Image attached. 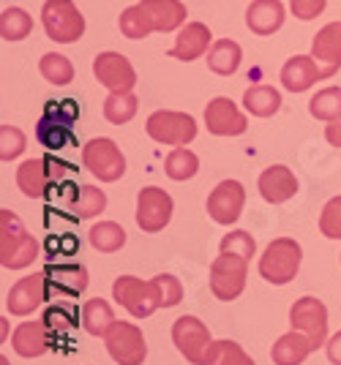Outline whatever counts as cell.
I'll use <instances>...</instances> for the list:
<instances>
[{
  "label": "cell",
  "instance_id": "7",
  "mask_svg": "<svg viewBox=\"0 0 341 365\" xmlns=\"http://www.w3.org/2000/svg\"><path fill=\"white\" fill-rule=\"evenodd\" d=\"M112 297L137 319H148L156 308H161L153 278L151 281H140L134 275H121L112 284Z\"/></svg>",
  "mask_w": 341,
  "mask_h": 365
},
{
  "label": "cell",
  "instance_id": "10",
  "mask_svg": "<svg viewBox=\"0 0 341 365\" xmlns=\"http://www.w3.org/2000/svg\"><path fill=\"white\" fill-rule=\"evenodd\" d=\"M109 357L118 365H142L148 357V344L137 324L131 322H115L104 335Z\"/></svg>",
  "mask_w": 341,
  "mask_h": 365
},
{
  "label": "cell",
  "instance_id": "41",
  "mask_svg": "<svg viewBox=\"0 0 341 365\" xmlns=\"http://www.w3.org/2000/svg\"><path fill=\"white\" fill-rule=\"evenodd\" d=\"M320 232L325 235L327 240H339L341 237V197H333L325 207H322Z\"/></svg>",
  "mask_w": 341,
  "mask_h": 365
},
{
  "label": "cell",
  "instance_id": "39",
  "mask_svg": "<svg viewBox=\"0 0 341 365\" xmlns=\"http://www.w3.org/2000/svg\"><path fill=\"white\" fill-rule=\"evenodd\" d=\"M221 254H238V257L243 259H251L257 254V243H254V237L248 232L235 229V232L221 237Z\"/></svg>",
  "mask_w": 341,
  "mask_h": 365
},
{
  "label": "cell",
  "instance_id": "15",
  "mask_svg": "<svg viewBox=\"0 0 341 365\" xmlns=\"http://www.w3.org/2000/svg\"><path fill=\"white\" fill-rule=\"evenodd\" d=\"M49 300V289H47V273H33L19 278L14 287L9 289V297H6V308L9 314L14 317H31L39 305Z\"/></svg>",
  "mask_w": 341,
  "mask_h": 365
},
{
  "label": "cell",
  "instance_id": "34",
  "mask_svg": "<svg viewBox=\"0 0 341 365\" xmlns=\"http://www.w3.org/2000/svg\"><path fill=\"white\" fill-rule=\"evenodd\" d=\"M311 118L333 123L341 118V88H325L309 101Z\"/></svg>",
  "mask_w": 341,
  "mask_h": 365
},
{
  "label": "cell",
  "instance_id": "36",
  "mask_svg": "<svg viewBox=\"0 0 341 365\" xmlns=\"http://www.w3.org/2000/svg\"><path fill=\"white\" fill-rule=\"evenodd\" d=\"M104 207H107V194L96 185H82L74 202H71V210L79 218H93V215L104 213Z\"/></svg>",
  "mask_w": 341,
  "mask_h": 365
},
{
  "label": "cell",
  "instance_id": "35",
  "mask_svg": "<svg viewBox=\"0 0 341 365\" xmlns=\"http://www.w3.org/2000/svg\"><path fill=\"white\" fill-rule=\"evenodd\" d=\"M39 71L52 85H68L74 79V66H71V61L66 55H58V52H47L39 61Z\"/></svg>",
  "mask_w": 341,
  "mask_h": 365
},
{
  "label": "cell",
  "instance_id": "37",
  "mask_svg": "<svg viewBox=\"0 0 341 365\" xmlns=\"http://www.w3.org/2000/svg\"><path fill=\"white\" fill-rule=\"evenodd\" d=\"M205 365H254V360L235 341H213Z\"/></svg>",
  "mask_w": 341,
  "mask_h": 365
},
{
  "label": "cell",
  "instance_id": "47",
  "mask_svg": "<svg viewBox=\"0 0 341 365\" xmlns=\"http://www.w3.org/2000/svg\"><path fill=\"white\" fill-rule=\"evenodd\" d=\"M0 365H9V360H6V357H0Z\"/></svg>",
  "mask_w": 341,
  "mask_h": 365
},
{
  "label": "cell",
  "instance_id": "19",
  "mask_svg": "<svg viewBox=\"0 0 341 365\" xmlns=\"http://www.w3.org/2000/svg\"><path fill=\"white\" fill-rule=\"evenodd\" d=\"M47 289L49 297H77L88 289V270L82 264H47Z\"/></svg>",
  "mask_w": 341,
  "mask_h": 365
},
{
  "label": "cell",
  "instance_id": "17",
  "mask_svg": "<svg viewBox=\"0 0 341 365\" xmlns=\"http://www.w3.org/2000/svg\"><path fill=\"white\" fill-rule=\"evenodd\" d=\"M205 125L210 134L216 137H240L248 128L246 115L235 107L233 98L227 96H218L213 98L208 107H205Z\"/></svg>",
  "mask_w": 341,
  "mask_h": 365
},
{
  "label": "cell",
  "instance_id": "5",
  "mask_svg": "<svg viewBox=\"0 0 341 365\" xmlns=\"http://www.w3.org/2000/svg\"><path fill=\"white\" fill-rule=\"evenodd\" d=\"M41 22L52 41L74 44L85 33V16L71 0H47L41 9Z\"/></svg>",
  "mask_w": 341,
  "mask_h": 365
},
{
  "label": "cell",
  "instance_id": "46",
  "mask_svg": "<svg viewBox=\"0 0 341 365\" xmlns=\"http://www.w3.org/2000/svg\"><path fill=\"white\" fill-rule=\"evenodd\" d=\"M325 139L333 145V148H341V118H339V120H333V123H327Z\"/></svg>",
  "mask_w": 341,
  "mask_h": 365
},
{
  "label": "cell",
  "instance_id": "21",
  "mask_svg": "<svg viewBox=\"0 0 341 365\" xmlns=\"http://www.w3.org/2000/svg\"><path fill=\"white\" fill-rule=\"evenodd\" d=\"M257 185H260L263 199L270 205H281L297 194V180H295L292 169L284 167V164H273V167L265 169Z\"/></svg>",
  "mask_w": 341,
  "mask_h": 365
},
{
  "label": "cell",
  "instance_id": "6",
  "mask_svg": "<svg viewBox=\"0 0 341 365\" xmlns=\"http://www.w3.org/2000/svg\"><path fill=\"white\" fill-rule=\"evenodd\" d=\"M148 137L158 145L170 148H186L191 139L197 137V123L186 112H172V109H158L145 123Z\"/></svg>",
  "mask_w": 341,
  "mask_h": 365
},
{
  "label": "cell",
  "instance_id": "16",
  "mask_svg": "<svg viewBox=\"0 0 341 365\" xmlns=\"http://www.w3.org/2000/svg\"><path fill=\"white\" fill-rule=\"evenodd\" d=\"M243 205H246L243 185L238 180H221L208 197V215L221 227H230L240 218Z\"/></svg>",
  "mask_w": 341,
  "mask_h": 365
},
{
  "label": "cell",
  "instance_id": "20",
  "mask_svg": "<svg viewBox=\"0 0 341 365\" xmlns=\"http://www.w3.org/2000/svg\"><path fill=\"white\" fill-rule=\"evenodd\" d=\"M210 41H213V36H210L208 25H202V22H186L178 31V38H175V46L170 49V55L175 61L191 63L197 61V58H202L205 52H210L208 49Z\"/></svg>",
  "mask_w": 341,
  "mask_h": 365
},
{
  "label": "cell",
  "instance_id": "4",
  "mask_svg": "<svg viewBox=\"0 0 341 365\" xmlns=\"http://www.w3.org/2000/svg\"><path fill=\"white\" fill-rule=\"evenodd\" d=\"M68 164L52 161V158H28L22 167L16 169V185L25 197L31 199H47L52 185L68 175Z\"/></svg>",
  "mask_w": 341,
  "mask_h": 365
},
{
  "label": "cell",
  "instance_id": "23",
  "mask_svg": "<svg viewBox=\"0 0 341 365\" xmlns=\"http://www.w3.org/2000/svg\"><path fill=\"white\" fill-rule=\"evenodd\" d=\"M320 79H322V74H320L311 55H295L281 68V85L290 93H306Z\"/></svg>",
  "mask_w": 341,
  "mask_h": 365
},
{
  "label": "cell",
  "instance_id": "38",
  "mask_svg": "<svg viewBox=\"0 0 341 365\" xmlns=\"http://www.w3.org/2000/svg\"><path fill=\"white\" fill-rule=\"evenodd\" d=\"M25 145H28V139L16 125H9V123L0 125V158L3 161H14L16 155H22Z\"/></svg>",
  "mask_w": 341,
  "mask_h": 365
},
{
  "label": "cell",
  "instance_id": "11",
  "mask_svg": "<svg viewBox=\"0 0 341 365\" xmlns=\"http://www.w3.org/2000/svg\"><path fill=\"white\" fill-rule=\"evenodd\" d=\"M172 341H175L178 351L191 365L208 363V351L213 346V338H210V330L197 317H180V319H175V324H172Z\"/></svg>",
  "mask_w": 341,
  "mask_h": 365
},
{
  "label": "cell",
  "instance_id": "1",
  "mask_svg": "<svg viewBox=\"0 0 341 365\" xmlns=\"http://www.w3.org/2000/svg\"><path fill=\"white\" fill-rule=\"evenodd\" d=\"M186 6L180 0H140L121 14V33L131 41L151 33H172L186 25Z\"/></svg>",
  "mask_w": 341,
  "mask_h": 365
},
{
  "label": "cell",
  "instance_id": "32",
  "mask_svg": "<svg viewBox=\"0 0 341 365\" xmlns=\"http://www.w3.org/2000/svg\"><path fill=\"white\" fill-rule=\"evenodd\" d=\"M91 245L101 254H115L126 245V229L115 221H101L91 229Z\"/></svg>",
  "mask_w": 341,
  "mask_h": 365
},
{
  "label": "cell",
  "instance_id": "13",
  "mask_svg": "<svg viewBox=\"0 0 341 365\" xmlns=\"http://www.w3.org/2000/svg\"><path fill=\"white\" fill-rule=\"evenodd\" d=\"M172 218V197L158 188V185H148L137 194V227L148 235H156L170 224Z\"/></svg>",
  "mask_w": 341,
  "mask_h": 365
},
{
  "label": "cell",
  "instance_id": "22",
  "mask_svg": "<svg viewBox=\"0 0 341 365\" xmlns=\"http://www.w3.org/2000/svg\"><path fill=\"white\" fill-rule=\"evenodd\" d=\"M246 25L257 36H273L284 25V3L281 0H254L246 9Z\"/></svg>",
  "mask_w": 341,
  "mask_h": 365
},
{
  "label": "cell",
  "instance_id": "40",
  "mask_svg": "<svg viewBox=\"0 0 341 365\" xmlns=\"http://www.w3.org/2000/svg\"><path fill=\"white\" fill-rule=\"evenodd\" d=\"M156 289H158V303L161 308H175V305L183 300V287H180V281L170 273H161L153 278Z\"/></svg>",
  "mask_w": 341,
  "mask_h": 365
},
{
  "label": "cell",
  "instance_id": "8",
  "mask_svg": "<svg viewBox=\"0 0 341 365\" xmlns=\"http://www.w3.org/2000/svg\"><path fill=\"white\" fill-rule=\"evenodd\" d=\"M82 164L101 182H115L126 175V158L121 148L107 137L91 139L82 148Z\"/></svg>",
  "mask_w": 341,
  "mask_h": 365
},
{
  "label": "cell",
  "instance_id": "30",
  "mask_svg": "<svg viewBox=\"0 0 341 365\" xmlns=\"http://www.w3.org/2000/svg\"><path fill=\"white\" fill-rule=\"evenodd\" d=\"M31 31H33V19L25 9L11 6V9H6L0 14V36L6 41H22V38L31 36Z\"/></svg>",
  "mask_w": 341,
  "mask_h": 365
},
{
  "label": "cell",
  "instance_id": "12",
  "mask_svg": "<svg viewBox=\"0 0 341 365\" xmlns=\"http://www.w3.org/2000/svg\"><path fill=\"white\" fill-rule=\"evenodd\" d=\"M290 324L292 330H300L311 338L314 349L327 344V308L317 297H300L290 308Z\"/></svg>",
  "mask_w": 341,
  "mask_h": 365
},
{
  "label": "cell",
  "instance_id": "14",
  "mask_svg": "<svg viewBox=\"0 0 341 365\" xmlns=\"http://www.w3.org/2000/svg\"><path fill=\"white\" fill-rule=\"evenodd\" d=\"M96 79L107 88L109 93H131L137 85V71L121 52H101L93 61Z\"/></svg>",
  "mask_w": 341,
  "mask_h": 365
},
{
  "label": "cell",
  "instance_id": "45",
  "mask_svg": "<svg viewBox=\"0 0 341 365\" xmlns=\"http://www.w3.org/2000/svg\"><path fill=\"white\" fill-rule=\"evenodd\" d=\"M325 351H327V360H330V363L341 365V330L325 344Z\"/></svg>",
  "mask_w": 341,
  "mask_h": 365
},
{
  "label": "cell",
  "instance_id": "27",
  "mask_svg": "<svg viewBox=\"0 0 341 365\" xmlns=\"http://www.w3.org/2000/svg\"><path fill=\"white\" fill-rule=\"evenodd\" d=\"M243 107L254 118H270L281 109V93L270 85H254L243 93Z\"/></svg>",
  "mask_w": 341,
  "mask_h": 365
},
{
  "label": "cell",
  "instance_id": "24",
  "mask_svg": "<svg viewBox=\"0 0 341 365\" xmlns=\"http://www.w3.org/2000/svg\"><path fill=\"white\" fill-rule=\"evenodd\" d=\"M47 322H22L11 335V344L19 357H41L49 349Z\"/></svg>",
  "mask_w": 341,
  "mask_h": 365
},
{
  "label": "cell",
  "instance_id": "9",
  "mask_svg": "<svg viewBox=\"0 0 341 365\" xmlns=\"http://www.w3.org/2000/svg\"><path fill=\"white\" fill-rule=\"evenodd\" d=\"M246 278L248 259L238 257V254H221L210 264V292L224 303L240 297V292L246 289Z\"/></svg>",
  "mask_w": 341,
  "mask_h": 365
},
{
  "label": "cell",
  "instance_id": "2",
  "mask_svg": "<svg viewBox=\"0 0 341 365\" xmlns=\"http://www.w3.org/2000/svg\"><path fill=\"white\" fill-rule=\"evenodd\" d=\"M39 259V240L11 210H0V264L9 270L31 267Z\"/></svg>",
  "mask_w": 341,
  "mask_h": 365
},
{
  "label": "cell",
  "instance_id": "44",
  "mask_svg": "<svg viewBox=\"0 0 341 365\" xmlns=\"http://www.w3.org/2000/svg\"><path fill=\"white\" fill-rule=\"evenodd\" d=\"M44 322H47L49 330H68V327H71V322H68V317L63 314L61 308H52V311H47Z\"/></svg>",
  "mask_w": 341,
  "mask_h": 365
},
{
  "label": "cell",
  "instance_id": "42",
  "mask_svg": "<svg viewBox=\"0 0 341 365\" xmlns=\"http://www.w3.org/2000/svg\"><path fill=\"white\" fill-rule=\"evenodd\" d=\"M44 115H52L63 123H74L79 118V107L74 98H63V101H47V109Z\"/></svg>",
  "mask_w": 341,
  "mask_h": 365
},
{
  "label": "cell",
  "instance_id": "29",
  "mask_svg": "<svg viewBox=\"0 0 341 365\" xmlns=\"http://www.w3.org/2000/svg\"><path fill=\"white\" fill-rule=\"evenodd\" d=\"M115 324V314L112 305L101 297H93L82 305V327L91 335H107V330Z\"/></svg>",
  "mask_w": 341,
  "mask_h": 365
},
{
  "label": "cell",
  "instance_id": "33",
  "mask_svg": "<svg viewBox=\"0 0 341 365\" xmlns=\"http://www.w3.org/2000/svg\"><path fill=\"white\" fill-rule=\"evenodd\" d=\"M197 169H200V158L191 150H186V148H175V150L167 155V161H164V172H167V178L175 182L191 180V178L197 175Z\"/></svg>",
  "mask_w": 341,
  "mask_h": 365
},
{
  "label": "cell",
  "instance_id": "43",
  "mask_svg": "<svg viewBox=\"0 0 341 365\" xmlns=\"http://www.w3.org/2000/svg\"><path fill=\"white\" fill-rule=\"evenodd\" d=\"M290 9L297 19L309 22L314 16H320L325 11V0H290Z\"/></svg>",
  "mask_w": 341,
  "mask_h": 365
},
{
  "label": "cell",
  "instance_id": "3",
  "mask_svg": "<svg viewBox=\"0 0 341 365\" xmlns=\"http://www.w3.org/2000/svg\"><path fill=\"white\" fill-rule=\"evenodd\" d=\"M300 259H303L300 245L295 243L292 237H279L268 245L265 254L260 257V275L273 287H284L297 275Z\"/></svg>",
  "mask_w": 341,
  "mask_h": 365
},
{
  "label": "cell",
  "instance_id": "28",
  "mask_svg": "<svg viewBox=\"0 0 341 365\" xmlns=\"http://www.w3.org/2000/svg\"><path fill=\"white\" fill-rule=\"evenodd\" d=\"M36 139L39 145H44L47 150H61L68 142H74V134H71V123H63L52 115H44L39 125H36Z\"/></svg>",
  "mask_w": 341,
  "mask_h": 365
},
{
  "label": "cell",
  "instance_id": "25",
  "mask_svg": "<svg viewBox=\"0 0 341 365\" xmlns=\"http://www.w3.org/2000/svg\"><path fill=\"white\" fill-rule=\"evenodd\" d=\"M311 351H314V344H311L309 335L300 333V330H292V333L281 335L279 341L273 344L270 357H273L276 365H300Z\"/></svg>",
  "mask_w": 341,
  "mask_h": 365
},
{
  "label": "cell",
  "instance_id": "18",
  "mask_svg": "<svg viewBox=\"0 0 341 365\" xmlns=\"http://www.w3.org/2000/svg\"><path fill=\"white\" fill-rule=\"evenodd\" d=\"M311 58L317 63L322 79H330L341 68V22H330L314 36Z\"/></svg>",
  "mask_w": 341,
  "mask_h": 365
},
{
  "label": "cell",
  "instance_id": "31",
  "mask_svg": "<svg viewBox=\"0 0 341 365\" xmlns=\"http://www.w3.org/2000/svg\"><path fill=\"white\" fill-rule=\"evenodd\" d=\"M137 109H140V101L134 93H109L104 101V118L112 125H126L137 115Z\"/></svg>",
  "mask_w": 341,
  "mask_h": 365
},
{
  "label": "cell",
  "instance_id": "26",
  "mask_svg": "<svg viewBox=\"0 0 341 365\" xmlns=\"http://www.w3.org/2000/svg\"><path fill=\"white\" fill-rule=\"evenodd\" d=\"M240 61H243V49L233 38H218L208 52V68L218 76L235 74L240 68Z\"/></svg>",
  "mask_w": 341,
  "mask_h": 365
}]
</instances>
